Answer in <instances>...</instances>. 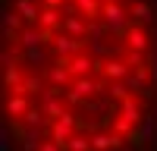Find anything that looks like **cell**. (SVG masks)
<instances>
[{"instance_id":"obj_1","label":"cell","mask_w":157,"mask_h":151,"mask_svg":"<svg viewBox=\"0 0 157 151\" xmlns=\"http://www.w3.org/2000/svg\"><path fill=\"white\" fill-rule=\"evenodd\" d=\"M0 151H157V0H0Z\"/></svg>"}]
</instances>
